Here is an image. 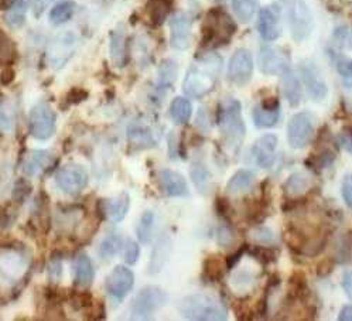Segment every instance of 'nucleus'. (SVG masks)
<instances>
[{"label": "nucleus", "instance_id": "obj_1", "mask_svg": "<svg viewBox=\"0 0 352 321\" xmlns=\"http://www.w3.org/2000/svg\"><path fill=\"white\" fill-rule=\"evenodd\" d=\"M221 69V58L211 54L199 58L195 64H192L183 82V91L187 96L195 98L199 100L210 92L214 91L217 81H218V74Z\"/></svg>", "mask_w": 352, "mask_h": 321}, {"label": "nucleus", "instance_id": "obj_2", "mask_svg": "<svg viewBox=\"0 0 352 321\" xmlns=\"http://www.w3.org/2000/svg\"><path fill=\"white\" fill-rule=\"evenodd\" d=\"M217 122L225 144L236 152L246 136L241 104L236 100H228L219 105L217 112Z\"/></svg>", "mask_w": 352, "mask_h": 321}, {"label": "nucleus", "instance_id": "obj_3", "mask_svg": "<svg viewBox=\"0 0 352 321\" xmlns=\"http://www.w3.org/2000/svg\"><path fill=\"white\" fill-rule=\"evenodd\" d=\"M236 32L234 19L222 9L207 13L203 24V44L206 47H221L228 44Z\"/></svg>", "mask_w": 352, "mask_h": 321}, {"label": "nucleus", "instance_id": "obj_4", "mask_svg": "<svg viewBox=\"0 0 352 321\" xmlns=\"http://www.w3.org/2000/svg\"><path fill=\"white\" fill-rule=\"evenodd\" d=\"M179 310L183 317L198 321H223L228 317L226 309L207 294L188 296L182 300Z\"/></svg>", "mask_w": 352, "mask_h": 321}, {"label": "nucleus", "instance_id": "obj_5", "mask_svg": "<svg viewBox=\"0 0 352 321\" xmlns=\"http://www.w3.org/2000/svg\"><path fill=\"white\" fill-rule=\"evenodd\" d=\"M286 9L292 37L294 41H305L314 29V16L306 0H278Z\"/></svg>", "mask_w": 352, "mask_h": 321}, {"label": "nucleus", "instance_id": "obj_6", "mask_svg": "<svg viewBox=\"0 0 352 321\" xmlns=\"http://www.w3.org/2000/svg\"><path fill=\"white\" fill-rule=\"evenodd\" d=\"M168 303V294L157 286L142 289L132 300L131 316L133 318H150L156 311Z\"/></svg>", "mask_w": 352, "mask_h": 321}, {"label": "nucleus", "instance_id": "obj_7", "mask_svg": "<svg viewBox=\"0 0 352 321\" xmlns=\"http://www.w3.org/2000/svg\"><path fill=\"white\" fill-rule=\"evenodd\" d=\"M29 265L30 258L23 248L9 246L0 252V280L13 285L17 283L23 278L24 272L28 270Z\"/></svg>", "mask_w": 352, "mask_h": 321}, {"label": "nucleus", "instance_id": "obj_8", "mask_svg": "<svg viewBox=\"0 0 352 321\" xmlns=\"http://www.w3.org/2000/svg\"><path fill=\"white\" fill-rule=\"evenodd\" d=\"M57 128V115L47 102H38L30 109L29 131L37 140H48L53 137Z\"/></svg>", "mask_w": 352, "mask_h": 321}, {"label": "nucleus", "instance_id": "obj_9", "mask_svg": "<svg viewBox=\"0 0 352 321\" xmlns=\"http://www.w3.org/2000/svg\"><path fill=\"white\" fill-rule=\"evenodd\" d=\"M314 135V118L309 112L296 113L287 125V142L292 149L300 151L310 143Z\"/></svg>", "mask_w": 352, "mask_h": 321}, {"label": "nucleus", "instance_id": "obj_10", "mask_svg": "<svg viewBox=\"0 0 352 321\" xmlns=\"http://www.w3.org/2000/svg\"><path fill=\"white\" fill-rule=\"evenodd\" d=\"M88 173L81 164H67L57 170L56 184L57 187L69 195H77L85 190L88 186Z\"/></svg>", "mask_w": 352, "mask_h": 321}, {"label": "nucleus", "instance_id": "obj_11", "mask_svg": "<svg viewBox=\"0 0 352 321\" xmlns=\"http://www.w3.org/2000/svg\"><path fill=\"white\" fill-rule=\"evenodd\" d=\"M58 157L50 151H30L23 156L21 171L28 177H41L54 170Z\"/></svg>", "mask_w": 352, "mask_h": 321}, {"label": "nucleus", "instance_id": "obj_12", "mask_svg": "<svg viewBox=\"0 0 352 321\" xmlns=\"http://www.w3.org/2000/svg\"><path fill=\"white\" fill-rule=\"evenodd\" d=\"M135 275L133 272L126 266H116L107 278L105 287L111 298L116 302L123 300L129 291L133 289Z\"/></svg>", "mask_w": 352, "mask_h": 321}, {"label": "nucleus", "instance_id": "obj_13", "mask_svg": "<svg viewBox=\"0 0 352 321\" xmlns=\"http://www.w3.org/2000/svg\"><path fill=\"white\" fill-rule=\"evenodd\" d=\"M254 74V58L250 52L241 48L235 52L228 64V78L231 82L242 87L246 85Z\"/></svg>", "mask_w": 352, "mask_h": 321}, {"label": "nucleus", "instance_id": "obj_14", "mask_svg": "<svg viewBox=\"0 0 352 321\" xmlns=\"http://www.w3.org/2000/svg\"><path fill=\"white\" fill-rule=\"evenodd\" d=\"M300 69L309 96L316 102L324 101L329 95V85H327L318 67L313 61H305Z\"/></svg>", "mask_w": 352, "mask_h": 321}, {"label": "nucleus", "instance_id": "obj_15", "mask_svg": "<svg viewBox=\"0 0 352 321\" xmlns=\"http://www.w3.org/2000/svg\"><path fill=\"white\" fill-rule=\"evenodd\" d=\"M75 48H77V37L72 33L60 34L53 44L50 45L48 50V63L53 68H63L67 61L74 56Z\"/></svg>", "mask_w": 352, "mask_h": 321}, {"label": "nucleus", "instance_id": "obj_16", "mask_svg": "<svg viewBox=\"0 0 352 321\" xmlns=\"http://www.w3.org/2000/svg\"><path fill=\"white\" fill-rule=\"evenodd\" d=\"M170 44L174 50H187L191 44L192 20L186 13H175L170 19Z\"/></svg>", "mask_w": 352, "mask_h": 321}, {"label": "nucleus", "instance_id": "obj_17", "mask_svg": "<svg viewBox=\"0 0 352 321\" xmlns=\"http://www.w3.org/2000/svg\"><path fill=\"white\" fill-rule=\"evenodd\" d=\"M128 142L136 151L150 149L159 143V135L156 129L144 120H133L128 126Z\"/></svg>", "mask_w": 352, "mask_h": 321}, {"label": "nucleus", "instance_id": "obj_18", "mask_svg": "<svg viewBox=\"0 0 352 321\" xmlns=\"http://www.w3.org/2000/svg\"><path fill=\"white\" fill-rule=\"evenodd\" d=\"M258 30L265 41L278 40L283 32L279 10L272 6L263 8L258 17Z\"/></svg>", "mask_w": 352, "mask_h": 321}, {"label": "nucleus", "instance_id": "obj_19", "mask_svg": "<svg viewBox=\"0 0 352 321\" xmlns=\"http://www.w3.org/2000/svg\"><path fill=\"white\" fill-rule=\"evenodd\" d=\"M259 68L265 76H282L286 69H289V61L279 48L265 45L259 54Z\"/></svg>", "mask_w": 352, "mask_h": 321}, {"label": "nucleus", "instance_id": "obj_20", "mask_svg": "<svg viewBox=\"0 0 352 321\" xmlns=\"http://www.w3.org/2000/svg\"><path fill=\"white\" fill-rule=\"evenodd\" d=\"M255 126L259 129H269L278 125L280 119V104L276 98L265 100L254 108L252 112Z\"/></svg>", "mask_w": 352, "mask_h": 321}, {"label": "nucleus", "instance_id": "obj_21", "mask_svg": "<svg viewBox=\"0 0 352 321\" xmlns=\"http://www.w3.org/2000/svg\"><path fill=\"white\" fill-rule=\"evenodd\" d=\"M159 186L160 190L167 197H188L190 188L186 179L177 171L162 170L159 173Z\"/></svg>", "mask_w": 352, "mask_h": 321}, {"label": "nucleus", "instance_id": "obj_22", "mask_svg": "<svg viewBox=\"0 0 352 321\" xmlns=\"http://www.w3.org/2000/svg\"><path fill=\"white\" fill-rule=\"evenodd\" d=\"M99 207L104 217H107L109 221L118 224V222H122L124 218H126L129 212L131 197L128 192H122L116 197V199L99 201Z\"/></svg>", "mask_w": 352, "mask_h": 321}, {"label": "nucleus", "instance_id": "obj_23", "mask_svg": "<svg viewBox=\"0 0 352 321\" xmlns=\"http://www.w3.org/2000/svg\"><path fill=\"white\" fill-rule=\"evenodd\" d=\"M276 147H278V136L263 135L254 147L255 160L259 167L270 168L276 160Z\"/></svg>", "mask_w": 352, "mask_h": 321}, {"label": "nucleus", "instance_id": "obj_24", "mask_svg": "<svg viewBox=\"0 0 352 321\" xmlns=\"http://www.w3.org/2000/svg\"><path fill=\"white\" fill-rule=\"evenodd\" d=\"M72 274H74V280L78 286L88 287L92 285L95 278V269H94L92 261L87 254L81 252L75 256L72 263Z\"/></svg>", "mask_w": 352, "mask_h": 321}, {"label": "nucleus", "instance_id": "obj_25", "mask_svg": "<svg viewBox=\"0 0 352 321\" xmlns=\"http://www.w3.org/2000/svg\"><path fill=\"white\" fill-rule=\"evenodd\" d=\"M171 254V239L168 235H163L159 238L156 246L153 248L152 256L148 262V274L157 275L166 266Z\"/></svg>", "mask_w": 352, "mask_h": 321}, {"label": "nucleus", "instance_id": "obj_26", "mask_svg": "<svg viewBox=\"0 0 352 321\" xmlns=\"http://www.w3.org/2000/svg\"><path fill=\"white\" fill-rule=\"evenodd\" d=\"M109 53L115 67L122 68L128 61V40L122 30H113L109 36Z\"/></svg>", "mask_w": 352, "mask_h": 321}, {"label": "nucleus", "instance_id": "obj_27", "mask_svg": "<svg viewBox=\"0 0 352 321\" xmlns=\"http://www.w3.org/2000/svg\"><path fill=\"white\" fill-rule=\"evenodd\" d=\"M28 10H29L28 0H12L3 16V20L8 24V27H10L12 30L21 29L24 24H26Z\"/></svg>", "mask_w": 352, "mask_h": 321}, {"label": "nucleus", "instance_id": "obj_28", "mask_svg": "<svg viewBox=\"0 0 352 321\" xmlns=\"http://www.w3.org/2000/svg\"><path fill=\"white\" fill-rule=\"evenodd\" d=\"M282 91L292 107H297L301 102V96H303V89L298 78L294 76V72L286 69L282 74Z\"/></svg>", "mask_w": 352, "mask_h": 321}, {"label": "nucleus", "instance_id": "obj_29", "mask_svg": "<svg viewBox=\"0 0 352 321\" xmlns=\"http://www.w3.org/2000/svg\"><path fill=\"white\" fill-rule=\"evenodd\" d=\"M255 184V175L249 170H239L226 184V191L230 195H239L252 190Z\"/></svg>", "mask_w": 352, "mask_h": 321}, {"label": "nucleus", "instance_id": "obj_30", "mask_svg": "<svg viewBox=\"0 0 352 321\" xmlns=\"http://www.w3.org/2000/svg\"><path fill=\"white\" fill-rule=\"evenodd\" d=\"M313 184V179L307 173L303 171H298L292 175L287 181L285 183V192L290 197H301L306 191L310 190Z\"/></svg>", "mask_w": 352, "mask_h": 321}, {"label": "nucleus", "instance_id": "obj_31", "mask_svg": "<svg viewBox=\"0 0 352 321\" xmlns=\"http://www.w3.org/2000/svg\"><path fill=\"white\" fill-rule=\"evenodd\" d=\"M168 113L175 125H187L192 115V105L187 98L177 96L170 104Z\"/></svg>", "mask_w": 352, "mask_h": 321}, {"label": "nucleus", "instance_id": "obj_32", "mask_svg": "<svg viewBox=\"0 0 352 321\" xmlns=\"http://www.w3.org/2000/svg\"><path fill=\"white\" fill-rule=\"evenodd\" d=\"M171 10V2L170 0H148L146 6L148 21L153 24L155 27L162 26V24L167 20Z\"/></svg>", "mask_w": 352, "mask_h": 321}, {"label": "nucleus", "instance_id": "obj_33", "mask_svg": "<svg viewBox=\"0 0 352 321\" xmlns=\"http://www.w3.org/2000/svg\"><path fill=\"white\" fill-rule=\"evenodd\" d=\"M123 238L119 234H108L98 246V255L100 259L109 261L118 255V252L123 248Z\"/></svg>", "mask_w": 352, "mask_h": 321}, {"label": "nucleus", "instance_id": "obj_34", "mask_svg": "<svg viewBox=\"0 0 352 321\" xmlns=\"http://www.w3.org/2000/svg\"><path fill=\"white\" fill-rule=\"evenodd\" d=\"M75 12H77V3H75L74 0H63V2L57 3L52 9V12L48 14V19L53 24H56V26H61V24L69 21L74 17Z\"/></svg>", "mask_w": 352, "mask_h": 321}, {"label": "nucleus", "instance_id": "obj_35", "mask_svg": "<svg viewBox=\"0 0 352 321\" xmlns=\"http://www.w3.org/2000/svg\"><path fill=\"white\" fill-rule=\"evenodd\" d=\"M155 224H156V215L153 211H144L136 225V235L139 241L144 245L152 242L153 232H155Z\"/></svg>", "mask_w": 352, "mask_h": 321}, {"label": "nucleus", "instance_id": "obj_36", "mask_svg": "<svg viewBox=\"0 0 352 321\" xmlns=\"http://www.w3.org/2000/svg\"><path fill=\"white\" fill-rule=\"evenodd\" d=\"M191 180L195 186V188L198 190V192L201 194H208L212 186V177L211 173L208 171V168L201 164V163H195L191 168Z\"/></svg>", "mask_w": 352, "mask_h": 321}, {"label": "nucleus", "instance_id": "obj_37", "mask_svg": "<svg viewBox=\"0 0 352 321\" xmlns=\"http://www.w3.org/2000/svg\"><path fill=\"white\" fill-rule=\"evenodd\" d=\"M259 0H232V9L241 23H249L258 12Z\"/></svg>", "mask_w": 352, "mask_h": 321}, {"label": "nucleus", "instance_id": "obj_38", "mask_svg": "<svg viewBox=\"0 0 352 321\" xmlns=\"http://www.w3.org/2000/svg\"><path fill=\"white\" fill-rule=\"evenodd\" d=\"M179 67L173 60H164L159 67V85L162 88H168L177 80Z\"/></svg>", "mask_w": 352, "mask_h": 321}, {"label": "nucleus", "instance_id": "obj_39", "mask_svg": "<svg viewBox=\"0 0 352 321\" xmlns=\"http://www.w3.org/2000/svg\"><path fill=\"white\" fill-rule=\"evenodd\" d=\"M223 269H226L225 263L219 262V259H217V256H210L204 262V276L210 282H217L218 279L222 278Z\"/></svg>", "mask_w": 352, "mask_h": 321}, {"label": "nucleus", "instance_id": "obj_40", "mask_svg": "<svg viewBox=\"0 0 352 321\" xmlns=\"http://www.w3.org/2000/svg\"><path fill=\"white\" fill-rule=\"evenodd\" d=\"M16 56V48L13 41L0 30V64L10 65Z\"/></svg>", "mask_w": 352, "mask_h": 321}, {"label": "nucleus", "instance_id": "obj_41", "mask_svg": "<svg viewBox=\"0 0 352 321\" xmlns=\"http://www.w3.org/2000/svg\"><path fill=\"white\" fill-rule=\"evenodd\" d=\"M255 280H256L255 276L246 270H241L238 274L232 275V286L236 289V291H243L250 289Z\"/></svg>", "mask_w": 352, "mask_h": 321}, {"label": "nucleus", "instance_id": "obj_42", "mask_svg": "<svg viewBox=\"0 0 352 321\" xmlns=\"http://www.w3.org/2000/svg\"><path fill=\"white\" fill-rule=\"evenodd\" d=\"M140 256V246L138 242L133 239L126 241V243L123 245V259L128 265H135L139 261Z\"/></svg>", "mask_w": 352, "mask_h": 321}, {"label": "nucleus", "instance_id": "obj_43", "mask_svg": "<svg viewBox=\"0 0 352 321\" xmlns=\"http://www.w3.org/2000/svg\"><path fill=\"white\" fill-rule=\"evenodd\" d=\"M250 239H254L258 245H273L274 234L266 227H258L250 231Z\"/></svg>", "mask_w": 352, "mask_h": 321}, {"label": "nucleus", "instance_id": "obj_44", "mask_svg": "<svg viewBox=\"0 0 352 321\" xmlns=\"http://www.w3.org/2000/svg\"><path fill=\"white\" fill-rule=\"evenodd\" d=\"M30 192H32V184L29 181L24 180V179L19 180L14 184L13 192H12L13 203H23L30 195Z\"/></svg>", "mask_w": 352, "mask_h": 321}, {"label": "nucleus", "instance_id": "obj_45", "mask_svg": "<svg viewBox=\"0 0 352 321\" xmlns=\"http://www.w3.org/2000/svg\"><path fill=\"white\" fill-rule=\"evenodd\" d=\"M17 218L16 211L12 207H3L0 208V232H5L9 230Z\"/></svg>", "mask_w": 352, "mask_h": 321}, {"label": "nucleus", "instance_id": "obj_46", "mask_svg": "<svg viewBox=\"0 0 352 321\" xmlns=\"http://www.w3.org/2000/svg\"><path fill=\"white\" fill-rule=\"evenodd\" d=\"M47 274L52 282H58L63 276V261L60 256L53 258L47 266Z\"/></svg>", "mask_w": 352, "mask_h": 321}, {"label": "nucleus", "instance_id": "obj_47", "mask_svg": "<svg viewBox=\"0 0 352 321\" xmlns=\"http://www.w3.org/2000/svg\"><path fill=\"white\" fill-rule=\"evenodd\" d=\"M14 113L8 108H0V131L12 132L14 128Z\"/></svg>", "mask_w": 352, "mask_h": 321}, {"label": "nucleus", "instance_id": "obj_48", "mask_svg": "<svg viewBox=\"0 0 352 321\" xmlns=\"http://www.w3.org/2000/svg\"><path fill=\"white\" fill-rule=\"evenodd\" d=\"M234 239H235V234L234 231L231 230V227L228 225H222L218 228L217 231V241L221 246H223V248H226V246H230L234 243Z\"/></svg>", "mask_w": 352, "mask_h": 321}, {"label": "nucleus", "instance_id": "obj_49", "mask_svg": "<svg viewBox=\"0 0 352 321\" xmlns=\"http://www.w3.org/2000/svg\"><path fill=\"white\" fill-rule=\"evenodd\" d=\"M334 160H336V153L334 152H331V151H322L317 157L313 159V162H310V164L320 170V168L329 167L330 164H333Z\"/></svg>", "mask_w": 352, "mask_h": 321}, {"label": "nucleus", "instance_id": "obj_50", "mask_svg": "<svg viewBox=\"0 0 352 321\" xmlns=\"http://www.w3.org/2000/svg\"><path fill=\"white\" fill-rule=\"evenodd\" d=\"M88 98V92L82 88H72L67 96H65V102L67 105H75V104H80L82 101H85Z\"/></svg>", "mask_w": 352, "mask_h": 321}, {"label": "nucleus", "instance_id": "obj_51", "mask_svg": "<svg viewBox=\"0 0 352 321\" xmlns=\"http://www.w3.org/2000/svg\"><path fill=\"white\" fill-rule=\"evenodd\" d=\"M338 143L344 151L352 155V128H345L338 136Z\"/></svg>", "mask_w": 352, "mask_h": 321}, {"label": "nucleus", "instance_id": "obj_52", "mask_svg": "<svg viewBox=\"0 0 352 321\" xmlns=\"http://www.w3.org/2000/svg\"><path fill=\"white\" fill-rule=\"evenodd\" d=\"M337 69L345 78H352V60L346 57H338Z\"/></svg>", "mask_w": 352, "mask_h": 321}, {"label": "nucleus", "instance_id": "obj_53", "mask_svg": "<svg viewBox=\"0 0 352 321\" xmlns=\"http://www.w3.org/2000/svg\"><path fill=\"white\" fill-rule=\"evenodd\" d=\"M341 192H342V199L345 201V204L352 208V176L346 177L342 183L341 187Z\"/></svg>", "mask_w": 352, "mask_h": 321}, {"label": "nucleus", "instance_id": "obj_54", "mask_svg": "<svg viewBox=\"0 0 352 321\" xmlns=\"http://www.w3.org/2000/svg\"><path fill=\"white\" fill-rule=\"evenodd\" d=\"M53 0H32V8H33V12L34 14L38 17L44 13V10L47 9V6L52 3Z\"/></svg>", "mask_w": 352, "mask_h": 321}, {"label": "nucleus", "instance_id": "obj_55", "mask_svg": "<svg viewBox=\"0 0 352 321\" xmlns=\"http://www.w3.org/2000/svg\"><path fill=\"white\" fill-rule=\"evenodd\" d=\"M342 287L345 294L352 300V270L346 272L344 279H342Z\"/></svg>", "mask_w": 352, "mask_h": 321}, {"label": "nucleus", "instance_id": "obj_56", "mask_svg": "<svg viewBox=\"0 0 352 321\" xmlns=\"http://www.w3.org/2000/svg\"><path fill=\"white\" fill-rule=\"evenodd\" d=\"M14 80V71L8 67L2 71V74H0V82H2L3 85H9L12 81Z\"/></svg>", "mask_w": 352, "mask_h": 321}, {"label": "nucleus", "instance_id": "obj_57", "mask_svg": "<svg viewBox=\"0 0 352 321\" xmlns=\"http://www.w3.org/2000/svg\"><path fill=\"white\" fill-rule=\"evenodd\" d=\"M338 320L340 321H352V306L342 307V310L340 311Z\"/></svg>", "mask_w": 352, "mask_h": 321}, {"label": "nucleus", "instance_id": "obj_58", "mask_svg": "<svg viewBox=\"0 0 352 321\" xmlns=\"http://www.w3.org/2000/svg\"><path fill=\"white\" fill-rule=\"evenodd\" d=\"M346 47H348V50H351V52H352V32L348 34V38H346Z\"/></svg>", "mask_w": 352, "mask_h": 321}, {"label": "nucleus", "instance_id": "obj_59", "mask_svg": "<svg viewBox=\"0 0 352 321\" xmlns=\"http://www.w3.org/2000/svg\"><path fill=\"white\" fill-rule=\"evenodd\" d=\"M349 2H352V0H349Z\"/></svg>", "mask_w": 352, "mask_h": 321}]
</instances>
